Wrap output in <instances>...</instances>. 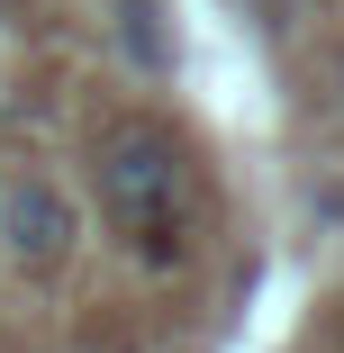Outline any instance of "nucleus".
<instances>
[{"mask_svg": "<svg viewBox=\"0 0 344 353\" xmlns=\"http://www.w3.org/2000/svg\"><path fill=\"white\" fill-rule=\"evenodd\" d=\"M0 245H10L19 272H63L82 245V208L63 181L45 172H19V181H0Z\"/></svg>", "mask_w": 344, "mask_h": 353, "instance_id": "nucleus-2", "label": "nucleus"}, {"mask_svg": "<svg viewBox=\"0 0 344 353\" xmlns=\"http://www.w3.org/2000/svg\"><path fill=\"white\" fill-rule=\"evenodd\" d=\"M91 181H100V218L127 236V254H145L154 272L190 254V154L172 127L118 118L91 154Z\"/></svg>", "mask_w": 344, "mask_h": 353, "instance_id": "nucleus-1", "label": "nucleus"}, {"mask_svg": "<svg viewBox=\"0 0 344 353\" xmlns=\"http://www.w3.org/2000/svg\"><path fill=\"white\" fill-rule=\"evenodd\" d=\"M118 54L136 73H172V28H163V0H118Z\"/></svg>", "mask_w": 344, "mask_h": 353, "instance_id": "nucleus-3", "label": "nucleus"}, {"mask_svg": "<svg viewBox=\"0 0 344 353\" xmlns=\"http://www.w3.org/2000/svg\"><path fill=\"white\" fill-rule=\"evenodd\" d=\"M335 100H344V54H335Z\"/></svg>", "mask_w": 344, "mask_h": 353, "instance_id": "nucleus-4", "label": "nucleus"}]
</instances>
